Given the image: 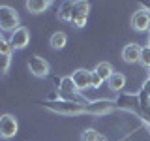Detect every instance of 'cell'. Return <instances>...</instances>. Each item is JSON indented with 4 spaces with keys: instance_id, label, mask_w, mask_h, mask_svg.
Instances as JSON below:
<instances>
[{
    "instance_id": "6da1fadb",
    "label": "cell",
    "mask_w": 150,
    "mask_h": 141,
    "mask_svg": "<svg viewBox=\"0 0 150 141\" xmlns=\"http://www.w3.org/2000/svg\"><path fill=\"white\" fill-rule=\"evenodd\" d=\"M40 107L54 113L60 117H73V115H88V105L83 103H75V102H66V100H58V102H40Z\"/></svg>"
},
{
    "instance_id": "7a4b0ae2",
    "label": "cell",
    "mask_w": 150,
    "mask_h": 141,
    "mask_svg": "<svg viewBox=\"0 0 150 141\" xmlns=\"http://www.w3.org/2000/svg\"><path fill=\"white\" fill-rule=\"evenodd\" d=\"M19 28V13L11 6H0V30L13 32Z\"/></svg>"
},
{
    "instance_id": "3957f363",
    "label": "cell",
    "mask_w": 150,
    "mask_h": 141,
    "mask_svg": "<svg viewBox=\"0 0 150 141\" xmlns=\"http://www.w3.org/2000/svg\"><path fill=\"white\" fill-rule=\"evenodd\" d=\"M88 13H90V4H88V2H84V0L73 2V8H71V21H69V23H71L75 28L86 26Z\"/></svg>"
},
{
    "instance_id": "277c9868",
    "label": "cell",
    "mask_w": 150,
    "mask_h": 141,
    "mask_svg": "<svg viewBox=\"0 0 150 141\" xmlns=\"http://www.w3.org/2000/svg\"><path fill=\"white\" fill-rule=\"evenodd\" d=\"M17 132H19V122L15 119V115H11V113L0 115V137L11 139L17 135Z\"/></svg>"
},
{
    "instance_id": "5b68a950",
    "label": "cell",
    "mask_w": 150,
    "mask_h": 141,
    "mask_svg": "<svg viewBox=\"0 0 150 141\" xmlns=\"http://www.w3.org/2000/svg\"><path fill=\"white\" fill-rule=\"evenodd\" d=\"M129 26L137 32H148L150 26V9L139 8L137 11H133V15L129 19Z\"/></svg>"
},
{
    "instance_id": "8992f818",
    "label": "cell",
    "mask_w": 150,
    "mask_h": 141,
    "mask_svg": "<svg viewBox=\"0 0 150 141\" xmlns=\"http://www.w3.org/2000/svg\"><path fill=\"white\" fill-rule=\"evenodd\" d=\"M26 66H28V70H30V73L36 75V77H40V79L47 77V75H49V72H51L49 62H47L45 58H41L40 55H32L30 58H28Z\"/></svg>"
},
{
    "instance_id": "52a82bcc",
    "label": "cell",
    "mask_w": 150,
    "mask_h": 141,
    "mask_svg": "<svg viewBox=\"0 0 150 141\" xmlns=\"http://www.w3.org/2000/svg\"><path fill=\"white\" fill-rule=\"evenodd\" d=\"M116 109L115 105V100H107V98H103V100H94L88 103V115H107V113H112Z\"/></svg>"
},
{
    "instance_id": "ba28073f",
    "label": "cell",
    "mask_w": 150,
    "mask_h": 141,
    "mask_svg": "<svg viewBox=\"0 0 150 141\" xmlns=\"http://www.w3.org/2000/svg\"><path fill=\"white\" fill-rule=\"evenodd\" d=\"M30 41V32H28L26 26H19L17 30H13L9 34V43H11L13 49H25Z\"/></svg>"
},
{
    "instance_id": "9c48e42d",
    "label": "cell",
    "mask_w": 150,
    "mask_h": 141,
    "mask_svg": "<svg viewBox=\"0 0 150 141\" xmlns=\"http://www.w3.org/2000/svg\"><path fill=\"white\" fill-rule=\"evenodd\" d=\"M116 109H128V111H141L139 109V98L135 94H118L115 100Z\"/></svg>"
},
{
    "instance_id": "30bf717a",
    "label": "cell",
    "mask_w": 150,
    "mask_h": 141,
    "mask_svg": "<svg viewBox=\"0 0 150 141\" xmlns=\"http://www.w3.org/2000/svg\"><path fill=\"white\" fill-rule=\"evenodd\" d=\"M139 56H141V45L139 43L124 45V49H122V58H124V62L135 64V62H139Z\"/></svg>"
},
{
    "instance_id": "8fae6325",
    "label": "cell",
    "mask_w": 150,
    "mask_h": 141,
    "mask_svg": "<svg viewBox=\"0 0 150 141\" xmlns=\"http://www.w3.org/2000/svg\"><path fill=\"white\" fill-rule=\"evenodd\" d=\"M88 77H90V72L84 68H79L75 70L71 73V79L75 83V87H77V90H84V88H88Z\"/></svg>"
},
{
    "instance_id": "7c38bea8",
    "label": "cell",
    "mask_w": 150,
    "mask_h": 141,
    "mask_svg": "<svg viewBox=\"0 0 150 141\" xmlns=\"http://www.w3.org/2000/svg\"><path fill=\"white\" fill-rule=\"evenodd\" d=\"M25 6H26V9L30 13L40 15V13H45L47 9L51 8V2H49V0H28Z\"/></svg>"
},
{
    "instance_id": "4fadbf2b",
    "label": "cell",
    "mask_w": 150,
    "mask_h": 141,
    "mask_svg": "<svg viewBox=\"0 0 150 141\" xmlns=\"http://www.w3.org/2000/svg\"><path fill=\"white\" fill-rule=\"evenodd\" d=\"M107 85H109V88H111V90H115V92L124 90V87H126V75L120 73V72H115V73L111 75V79L107 81Z\"/></svg>"
},
{
    "instance_id": "5bb4252c",
    "label": "cell",
    "mask_w": 150,
    "mask_h": 141,
    "mask_svg": "<svg viewBox=\"0 0 150 141\" xmlns=\"http://www.w3.org/2000/svg\"><path fill=\"white\" fill-rule=\"evenodd\" d=\"M94 72H96V73L101 77V81H109L111 75L115 73V68H112L111 62H105V60H103V62H100L96 68H94Z\"/></svg>"
},
{
    "instance_id": "9a60e30c",
    "label": "cell",
    "mask_w": 150,
    "mask_h": 141,
    "mask_svg": "<svg viewBox=\"0 0 150 141\" xmlns=\"http://www.w3.org/2000/svg\"><path fill=\"white\" fill-rule=\"evenodd\" d=\"M49 43H51V47H53L54 51H60V49L66 47V43H68V36H66V32L58 30V32H54V34L51 36Z\"/></svg>"
},
{
    "instance_id": "2e32d148",
    "label": "cell",
    "mask_w": 150,
    "mask_h": 141,
    "mask_svg": "<svg viewBox=\"0 0 150 141\" xmlns=\"http://www.w3.org/2000/svg\"><path fill=\"white\" fill-rule=\"evenodd\" d=\"M71 8H73V2H69V0L60 4V8H58V19L60 21H64V23L71 21Z\"/></svg>"
},
{
    "instance_id": "e0dca14e",
    "label": "cell",
    "mask_w": 150,
    "mask_h": 141,
    "mask_svg": "<svg viewBox=\"0 0 150 141\" xmlns=\"http://www.w3.org/2000/svg\"><path fill=\"white\" fill-rule=\"evenodd\" d=\"M139 64L141 66H144V68H150V47L148 45H144V47H141V56H139Z\"/></svg>"
},
{
    "instance_id": "ac0fdd59",
    "label": "cell",
    "mask_w": 150,
    "mask_h": 141,
    "mask_svg": "<svg viewBox=\"0 0 150 141\" xmlns=\"http://www.w3.org/2000/svg\"><path fill=\"white\" fill-rule=\"evenodd\" d=\"M100 132H98L96 128H86L81 134V141H98V137H100Z\"/></svg>"
},
{
    "instance_id": "d6986e66",
    "label": "cell",
    "mask_w": 150,
    "mask_h": 141,
    "mask_svg": "<svg viewBox=\"0 0 150 141\" xmlns=\"http://www.w3.org/2000/svg\"><path fill=\"white\" fill-rule=\"evenodd\" d=\"M11 66V55H0V75H6Z\"/></svg>"
},
{
    "instance_id": "ffe728a7",
    "label": "cell",
    "mask_w": 150,
    "mask_h": 141,
    "mask_svg": "<svg viewBox=\"0 0 150 141\" xmlns=\"http://www.w3.org/2000/svg\"><path fill=\"white\" fill-rule=\"evenodd\" d=\"M137 98H139V109H141V113L146 111L148 107H150V96H146V94L141 90V92L137 94Z\"/></svg>"
},
{
    "instance_id": "44dd1931",
    "label": "cell",
    "mask_w": 150,
    "mask_h": 141,
    "mask_svg": "<svg viewBox=\"0 0 150 141\" xmlns=\"http://www.w3.org/2000/svg\"><path fill=\"white\" fill-rule=\"evenodd\" d=\"M101 85H103L101 77H100V75H98V73L92 70V72H90V77H88V87H90V88H100Z\"/></svg>"
},
{
    "instance_id": "7402d4cb",
    "label": "cell",
    "mask_w": 150,
    "mask_h": 141,
    "mask_svg": "<svg viewBox=\"0 0 150 141\" xmlns=\"http://www.w3.org/2000/svg\"><path fill=\"white\" fill-rule=\"evenodd\" d=\"M11 53H13L11 43H9V40H6V38H4V40L0 41V55H11Z\"/></svg>"
},
{
    "instance_id": "603a6c76",
    "label": "cell",
    "mask_w": 150,
    "mask_h": 141,
    "mask_svg": "<svg viewBox=\"0 0 150 141\" xmlns=\"http://www.w3.org/2000/svg\"><path fill=\"white\" fill-rule=\"evenodd\" d=\"M141 90H143L146 96H150V77H146V81L143 83V87H141Z\"/></svg>"
},
{
    "instance_id": "cb8c5ba5",
    "label": "cell",
    "mask_w": 150,
    "mask_h": 141,
    "mask_svg": "<svg viewBox=\"0 0 150 141\" xmlns=\"http://www.w3.org/2000/svg\"><path fill=\"white\" fill-rule=\"evenodd\" d=\"M60 81H62V79H60V77H53V83H54V88H58V87H60Z\"/></svg>"
},
{
    "instance_id": "d4e9b609",
    "label": "cell",
    "mask_w": 150,
    "mask_h": 141,
    "mask_svg": "<svg viewBox=\"0 0 150 141\" xmlns=\"http://www.w3.org/2000/svg\"><path fill=\"white\" fill-rule=\"evenodd\" d=\"M98 141H107V137H105V135H100V137H98Z\"/></svg>"
},
{
    "instance_id": "484cf974",
    "label": "cell",
    "mask_w": 150,
    "mask_h": 141,
    "mask_svg": "<svg viewBox=\"0 0 150 141\" xmlns=\"http://www.w3.org/2000/svg\"><path fill=\"white\" fill-rule=\"evenodd\" d=\"M146 45H148V47H150V36H148V43H146Z\"/></svg>"
},
{
    "instance_id": "4316f807",
    "label": "cell",
    "mask_w": 150,
    "mask_h": 141,
    "mask_svg": "<svg viewBox=\"0 0 150 141\" xmlns=\"http://www.w3.org/2000/svg\"><path fill=\"white\" fill-rule=\"evenodd\" d=\"M2 40H4V38H2V34H0V41H2Z\"/></svg>"
},
{
    "instance_id": "83f0119b",
    "label": "cell",
    "mask_w": 150,
    "mask_h": 141,
    "mask_svg": "<svg viewBox=\"0 0 150 141\" xmlns=\"http://www.w3.org/2000/svg\"><path fill=\"white\" fill-rule=\"evenodd\" d=\"M148 77H150V68H148Z\"/></svg>"
},
{
    "instance_id": "f1b7e54d",
    "label": "cell",
    "mask_w": 150,
    "mask_h": 141,
    "mask_svg": "<svg viewBox=\"0 0 150 141\" xmlns=\"http://www.w3.org/2000/svg\"><path fill=\"white\" fill-rule=\"evenodd\" d=\"M148 36H150V26H148Z\"/></svg>"
}]
</instances>
